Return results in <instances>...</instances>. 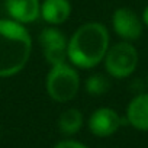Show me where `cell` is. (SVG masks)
Listing matches in <instances>:
<instances>
[{
  "instance_id": "obj_1",
  "label": "cell",
  "mask_w": 148,
  "mask_h": 148,
  "mask_svg": "<svg viewBox=\"0 0 148 148\" xmlns=\"http://www.w3.org/2000/svg\"><path fill=\"white\" fill-rule=\"evenodd\" d=\"M109 31L100 22H87L76 29L67 44V58L77 68L99 65L109 49Z\"/></svg>"
},
{
  "instance_id": "obj_2",
  "label": "cell",
  "mask_w": 148,
  "mask_h": 148,
  "mask_svg": "<svg viewBox=\"0 0 148 148\" xmlns=\"http://www.w3.org/2000/svg\"><path fill=\"white\" fill-rule=\"evenodd\" d=\"M32 38L23 23L0 19V79L13 77L29 61Z\"/></svg>"
},
{
  "instance_id": "obj_3",
  "label": "cell",
  "mask_w": 148,
  "mask_h": 148,
  "mask_svg": "<svg viewBox=\"0 0 148 148\" xmlns=\"http://www.w3.org/2000/svg\"><path fill=\"white\" fill-rule=\"evenodd\" d=\"M45 89L48 96L58 103L73 100L80 89V76L77 70L67 62L51 65L45 79Z\"/></svg>"
},
{
  "instance_id": "obj_4",
  "label": "cell",
  "mask_w": 148,
  "mask_h": 148,
  "mask_svg": "<svg viewBox=\"0 0 148 148\" xmlns=\"http://www.w3.org/2000/svg\"><path fill=\"white\" fill-rule=\"evenodd\" d=\"M105 68L113 79H126L138 65V51L128 41L109 47L105 58Z\"/></svg>"
},
{
  "instance_id": "obj_5",
  "label": "cell",
  "mask_w": 148,
  "mask_h": 148,
  "mask_svg": "<svg viewBox=\"0 0 148 148\" xmlns=\"http://www.w3.org/2000/svg\"><path fill=\"white\" fill-rule=\"evenodd\" d=\"M39 45L44 52V58L49 65H57L67 62V38L61 31L54 26L45 28L38 36Z\"/></svg>"
},
{
  "instance_id": "obj_6",
  "label": "cell",
  "mask_w": 148,
  "mask_h": 148,
  "mask_svg": "<svg viewBox=\"0 0 148 148\" xmlns=\"http://www.w3.org/2000/svg\"><path fill=\"white\" fill-rule=\"evenodd\" d=\"M112 26L118 36L125 41H135L142 34V21L129 8H119L112 15Z\"/></svg>"
},
{
  "instance_id": "obj_7",
  "label": "cell",
  "mask_w": 148,
  "mask_h": 148,
  "mask_svg": "<svg viewBox=\"0 0 148 148\" xmlns=\"http://www.w3.org/2000/svg\"><path fill=\"white\" fill-rule=\"evenodd\" d=\"M125 121L126 119H122L116 110L110 108H99L89 118V129L93 135L106 138L113 135Z\"/></svg>"
},
{
  "instance_id": "obj_8",
  "label": "cell",
  "mask_w": 148,
  "mask_h": 148,
  "mask_svg": "<svg viewBox=\"0 0 148 148\" xmlns=\"http://www.w3.org/2000/svg\"><path fill=\"white\" fill-rule=\"evenodd\" d=\"M8 15L19 23H32L41 16L39 0H6Z\"/></svg>"
},
{
  "instance_id": "obj_9",
  "label": "cell",
  "mask_w": 148,
  "mask_h": 148,
  "mask_svg": "<svg viewBox=\"0 0 148 148\" xmlns=\"http://www.w3.org/2000/svg\"><path fill=\"white\" fill-rule=\"evenodd\" d=\"M126 121L138 131H148V93H139L129 102Z\"/></svg>"
},
{
  "instance_id": "obj_10",
  "label": "cell",
  "mask_w": 148,
  "mask_h": 148,
  "mask_svg": "<svg viewBox=\"0 0 148 148\" xmlns=\"http://www.w3.org/2000/svg\"><path fill=\"white\" fill-rule=\"evenodd\" d=\"M71 15L70 0H44L41 3V18L51 26L62 25Z\"/></svg>"
},
{
  "instance_id": "obj_11",
  "label": "cell",
  "mask_w": 148,
  "mask_h": 148,
  "mask_svg": "<svg viewBox=\"0 0 148 148\" xmlns=\"http://www.w3.org/2000/svg\"><path fill=\"white\" fill-rule=\"evenodd\" d=\"M57 125H58V129L61 131V134L68 135V136L74 135L83 126V113L76 108H70L60 115Z\"/></svg>"
},
{
  "instance_id": "obj_12",
  "label": "cell",
  "mask_w": 148,
  "mask_h": 148,
  "mask_svg": "<svg viewBox=\"0 0 148 148\" xmlns=\"http://www.w3.org/2000/svg\"><path fill=\"white\" fill-rule=\"evenodd\" d=\"M84 87H86V92L90 96H102V95L109 92L110 82L106 76H103V74L95 73V74H92V76L87 77V80L84 83Z\"/></svg>"
},
{
  "instance_id": "obj_13",
  "label": "cell",
  "mask_w": 148,
  "mask_h": 148,
  "mask_svg": "<svg viewBox=\"0 0 148 148\" xmlns=\"http://www.w3.org/2000/svg\"><path fill=\"white\" fill-rule=\"evenodd\" d=\"M54 148H89V147L76 139H64V141L57 142L54 145Z\"/></svg>"
},
{
  "instance_id": "obj_14",
  "label": "cell",
  "mask_w": 148,
  "mask_h": 148,
  "mask_svg": "<svg viewBox=\"0 0 148 148\" xmlns=\"http://www.w3.org/2000/svg\"><path fill=\"white\" fill-rule=\"evenodd\" d=\"M142 23L145 25V26H148V6L144 9V12H142Z\"/></svg>"
},
{
  "instance_id": "obj_15",
  "label": "cell",
  "mask_w": 148,
  "mask_h": 148,
  "mask_svg": "<svg viewBox=\"0 0 148 148\" xmlns=\"http://www.w3.org/2000/svg\"><path fill=\"white\" fill-rule=\"evenodd\" d=\"M147 84H148V79H147Z\"/></svg>"
}]
</instances>
